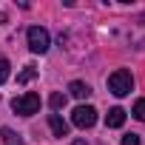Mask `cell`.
<instances>
[{"instance_id":"obj_1","label":"cell","mask_w":145,"mask_h":145,"mask_svg":"<svg viewBox=\"0 0 145 145\" xmlns=\"http://www.w3.org/2000/svg\"><path fill=\"white\" fill-rule=\"evenodd\" d=\"M131 88H134V77H131V71L117 68L114 74L108 77V91H111L114 97H125V94H131Z\"/></svg>"},{"instance_id":"obj_2","label":"cell","mask_w":145,"mask_h":145,"mask_svg":"<svg viewBox=\"0 0 145 145\" xmlns=\"http://www.w3.org/2000/svg\"><path fill=\"white\" fill-rule=\"evenodd\" d=\"M12 111L20 114V117H31V114H37V111H40V94L29 91V94L12 100Z\"/></svg>"},{"instance_id":"obj_3","label":"cell","mask_w":145,"mask_h":145,"mask_svg":"<svg viewBox=\"0 0 145 145\" xmlns=\"http://www.w3.org/2000/svg\"><path fill=\"white\" fill-rule=\"evenodd\" d=\"M48 46H51L48 31H46L43 26H31V29H29V48H31L34 54H46Z\"/></svg>"},{"instance_id":"obj_4","label":"cell","mask_w":145,"mask_h":145,"mask_svg":"<svg viewBox=\"0 0 145 145\" xmlns=\"http://www.w3.org/2000/svg\"><path fill=\"white\" fill-rule=\"evenodd\" d=\"M71 122H74L77 128H91L97 122V108L91 105H77L74 111H71Z\"/></svg>"},{"instance_id":"obj_5","label":"cell","mask_w":145,"mask_h":145,"mask_svg":"<svg viewBox=\"0 0 145 145\" xmlns=\"http://www.w3.org/2000/svg\"><path fill=\"white\" fill-rule=\"evenodd\" d=\"M48 128L54 131V137H68V122H65L60 114H51V117H48Z\"/></svg>"},{"instance_id":"obj_6","label":"cell","mask_w":145,"mask_h":145,"mask_svg":"<svg viewBox=\"0 0 145 145\" xmlns=\"http://www.w3.org/2000/svg\"><path fill=\"white\" fill-rule=\"evenodd\" d=\"M105 125H108V128H122V125H125V111H122V108H111L108 117H105Z\"/></svg>"},{"instance_id":"obj_7","label":"cell","mask_w":145,"mask_h":145,"mask_svg":"<svg viewBox=\"0 0 145 145\" xmlns=\"http://www.w3.org/2000/svg\"><path fill=\"white\" fill-rule=\"evenodd\" d=\"M68 91H71V97H77V100H86V97L91 94L88 83H83V80H74V83L68 86Z\"/></svg>"},{"instance_id":"obj_8","label":"cell","mask_w":145,"mask_h":145,"mask_svg":"<svg viewBox=\"0 0 145 145\" xmlns=\"http://www.w3.org/2000/svg\"><path fill=\"white\" fill-rule=\"evenodd\" d=\"M34 77H37V68H34V65H26L20 74H17V83H31Z\"/></svg>"},{"instance_id":"obj_9","label":"cell","mask_w":145,"mask_h":145,"mask_svg":"<svg viewBox=\"0 0 145 145\" xmlns=\"http://www.w3.org/2000/svg\"><path fill=\"white\" fill-rule=\"evenodd\" d=\"M48 105H51L54 111H60V108H65V94H60V91H54V94L48 97Z\"/></svg>"},{"instance_id":"obj_10","label":"cell","mask_w":145,"mask_h":145,"mask_svg":"<svg viewBox=\"0 0 145 145\" xmlns=\"http://www.w3.org/2000/svg\"><path fill=\"white\" fill-rule=\"evenodd\" d=\"M3 139H6V145H23V139L14 131H9V128H3Z\"/></svg>"},{"instance_id":"obj_11","label":"cell","mask_w":145,"mask_h":145,"mask_svg":"<svg viewBox=\"0 0 145 145\" xmlns=\"http://www.w3.org/2000/svg\"><path fill=\"white\" fill-rule=\"evenodd\" d=\"M131 114H134V117H137V120H142V122H145V97H142V100H137V103H134V111H131Z\"/></svg>"},{"instance_id":"obj_12","label":"cell","mask_w":145,"mask_h":145,"mask_svg":"<svg viewBox=\"0 0 145 145\" xmlns=\"http://www.w3.org/2000/svg\"><path fill=\"white\" fill-rule=\"evenodd\" d=\"M9 68H12V65H9V60H3V57H0V86L9 80Z\"/></svg>"},{"instance_id":"obj_13","label":"cell","mask_w":145,"mask_h":145,"mask_svg":"<svg viewBox=\"0 0 145 145\" xmlns=\"http://www.w3.org/2000/svg\"><path fill=\"white\" fill-rule=\"evenodd\" d=\"M122 145H139V134H125L122 137Z\"/></svg>"}]
</instances>
